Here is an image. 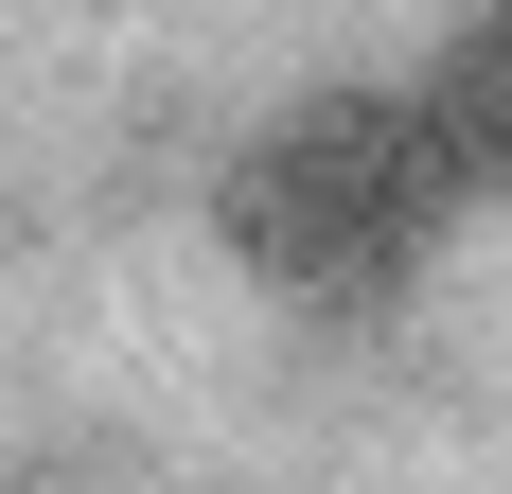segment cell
Masks as SVG:
<instances>
[{"instance_id":"1","label":"cell","mask_w":512,"mask_h":494,"mask_svg":"<svg viewBox=\"0 0 512 494\" xmlns=\"http://www.w3.org/2000/svg\"><path fill=\"white\" fill-rule=\"evenodd\" d=\"M442 212H460V159H442L424 89H301L283 124H248V159H230L212 230H230V265H248L265 300L354 318V300L424 283Z\"/></svg>"},{"instance_id":"2","label":"cell","mask_w":512,"mask_h":494,"mask_svg":"<svg viewBox=\"0 0 512 494\" xmlns=\"http://www.w3.org/2000/svg\"><path fill=\"white\" fill-rule=\"evenodd\" d=\"M424 124H442V159H460V195H477V177L512 195V0L442 53V71H424Z\"/></svg>"}]
</instances>
